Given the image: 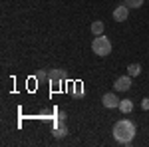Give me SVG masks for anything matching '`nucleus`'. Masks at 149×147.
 <instances>
[{
    "label": "nucleus",
    "instance_id": "nucleus-1",
    "mask_svg": "<svg viewBox=\"0 0 149 147\" xmlns=\"http://www.w3.org/2000/svg\"><path fill=\"white\" fill-rule=\"evenodd\" d=\"M135 133H137V127H135L133 121H129V119L115 121V125H113L115 141H119V143H131V139L135 137Z\"/></svg>",
    "mask_w": 149,
    "mask_h": 147
},
{
    "label": "nucleus",
    "instance_id": "nucleus-2",
    "mask_svg": "<svg viewBox=\"0 0 149 147\" xmlns=\"http://www.w3.org/2000/svg\"><path fill=\"white\" fill-rule=\"evenodd\" d=\"M92 50H93V54H97V56H107V54H111V42L103 34L95 36L92 40Z\"/></svg>",
    "mask_w": 149,
    "mask_h": 147
},
{
    "label": "nucleus",
    "instance_id": "nucleus-3",
    "mask_svg": "<svg viewBox=\"0 0 149 147\" xmlns=\"http://www.w3.org/2000/svg\"><path fill=\"white\" fill-rule=\"evenodd\" d=\"M113 88L115 91H127L131 88V76L127 74V76H119V78L113 82Z\"/></svg>",
    "mask_w": 149,
    "mask_h": 147
},
{
    "label": "nucleus",
    "instance_id": "nucleus-4",
    "mask_svg": "<svg viewBox=\"0 0 149 147\" xmlns=\"http://www.w3.org/2000/svg\"><path fill=\"white\" fill-rule=\"evenodd\" d=\"M66 78V72L64 70H50L48 72V79H50V84L58 88V86H62V79Z\"/></svg>",
    "mask_w": 149,
    "mask_h": 147
},
{
    "label": "nucleus",
    "instance_id": "nucleus-5",
    "mask_svg": "<svg viewBox=\"0 0 149 147\" xmlns=\"http://www.w3.org/2000/svg\"><path fill=\"white\" fill-rule=\"evenodd\" d=\"M127 16H129V6H127L125 2L119 4V6L113 10V20H115V22H125Z\"/></svg>",
    "mask_w": 149,
    "mask_h": 147
},
{
    "label": "nucleus",
    "instance_id": "nucleus-6",
    "mask_svg": "<svg viewBox=\"0 0 149 147\" xmlns=\"http://www.w3.org/2000/svg\"><path fill=\"white\" fill-rule=\"evenodd\" d=\"M119 102H121V100H117V95H115V93H105V95L102 98V103L107 107V109L119 107Z\"/></svg>",
    "mask_w": 149,
    "mask_h": 147
},
{
    "label": "nucleus",
    "instance_id": "nucleus-7",
    "mask_svg": "<svg viewBox=\"0 0 149 147\" xmlns=\"http://www.w3.org/2000/svg\"><path fill=\"white\" fill-rule=\"evenodd\" d=\"M66 135H68V127L64 125V119H60V121H56V127H54V137L62 139Z\"/></svg>",
    "mask_w": 149,
    "mask_h": 147
},
{
    "label": "nucleus",
    "instance_id": "nucleus-8",
    "mask_svg": "<svg viewBox=\"0 0 149 147\" xmlns=\"http://www.w3.org/2000/svg\"><path fill=\"white\" fill-rule=\"evenodd\" d=\"M117 109H119L121 113H131L133 111V102H131V100H121Z\"/></svg>",
    "mask_w": 149,
    "mask_h": 147
},
{
    "label": "nucleus",
    "instance_id": "nucleus-9",
    "mask_svg": "<svg viewBox=\"0 0 149 147\" xmlns=\"http://www.w3.org/2000/svg\"><path fill=\"white\" fill-rule=\"evenodd\" d=\"M92 34H95V36H102L103 34V22H102V20L92 22Z\"/></svg>",
    "mask_w": 149,
    "mask_h": 147
},
{
    "label": "nucleus",
    "instance_id": "nucleus-10",
    "mask_svg": "<svg viewBox=\"0 0 149 147\" xmlns=\"http://www.w3.org/2000/svg\"><path fill=\"white\" fill-rule=\"evenodd\" d=\"M127 74H129L131 78L139 76V74H141V66H139V64H129V66H127Z\"/></svg>",
    "mask_w": 149,
    "mask_h": 147
},
{
    "label": "nucleus",
    "instance_id": "nucleus-11",
    "mask_svg": "<svg viewBox=\"0 0 149 147\" xmlns=\"http://www.w3.org/2000/svg\"><path fill=\"white\" fill-rule=\"evenodd\" d=\"M143 2H145V0H125V4L129 6V8H141Z\"/></svg>",
    "mask_w": 149,
    "mask_h": 147
},
{
    "label": "nucleus",
    "instance_id": "nucleus-12",
    "mask_svg": "<svg viewBox=\"0 0 149 147\" xmlns=\"http://www.w3.org/2000/svg\"><path fill=\"white\" fill-rule=\"evenodd\" d=\"M74 93L80 98V95H84V90H81V84H76V88H74Z\"/></svg>",
    "mask_w": 149,
    "mask_h": 147
},
{
    "label": "nucleus",
    "instance_id": "nucleus-13",
    "mask_svg": "<svg viewBox=\"0 0 149 147\" xmlns=\"http://www.w3.org/2000/svg\"><path fill=\"white\" fill-rule=\"evenodd\" d=\"M141 109H145V111L149 109V98H143L141 100Z\"/></svg>",
    "mask_w": 149,
    "mask_h": 147
},
{
    "label": "nucleus",
    "instance_id": "nucleus-14",
    "mask_svg": "<svg viewBox=\"0 0 149 147\" xmlns=\"http://www.w3.org/2000/svg\"><path fill=\"white\" fill-rule=\"evenodd\" d=\"M36 78H38V79H46V78H48V74H46V72H40Z\"/></svg>",
    "mask_w": 149,
    "mask_h": 147
}]
</instances>
